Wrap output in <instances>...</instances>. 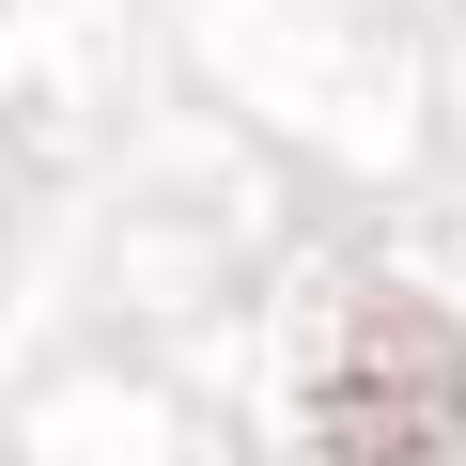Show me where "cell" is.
Instances as JSON below:
<instances>
[{"label":"cell","instance_id":"6da1fadb","mask_svg":"<svg viewBox=\"0 0 466 466\" xmlns=\"http://www.w3.org/2000/svg\"><path fill=\"white\" fill-rule=\"evenodd\" d=\"M311 420H327L342 466H451V435H466V327L435 296H358L342 342H327Z\"/></svg>","mask_w":466,"mask_h":466}]
</instances>
